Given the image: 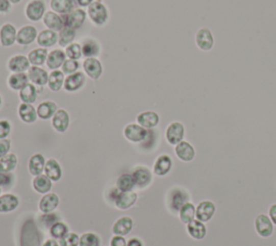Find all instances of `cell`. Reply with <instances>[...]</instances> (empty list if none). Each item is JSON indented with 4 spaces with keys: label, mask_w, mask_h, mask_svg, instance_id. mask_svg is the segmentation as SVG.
Listing matches in <instances>:
<instances>
[{
    "label": "cell",
    "mask_w": 276,
    "mask_h": 246,
    "mask_svg": "<svg viewBox=\"0 0 276 246\" xmlns=\"http://www.w3.org/2000/svg\"><path fill=\"white\" fill-rule=\"evenodd\" d=\"M187 202H191V198L184 188L173 187L169 189V191L166 194V206L168 212L172 213L174 216H178L179 210Z\"/></svg>",
    "instance_id": "6da1fadb"
},
{
    "label": "cell",
    "mask_w": 276,
    "mask_h": 246,
    "mask_svg": "<svg viewBox=\"0 0 276 246\" xmlns=\"http://www.w3.org/2000/svg\"><path fill=\"white\" fill-rule=\"evenodd\" d=\"M41 234L34 219L28 218L24 222L21 230V246H42Z\"/></svg>",
    "instance_id": "7a4b0ae2"
},
{
    "label": "cell",
    "mask_w": 276,
    "mask_h": 246,
    "mask_svg": "<svg viewBox=\"0 0 276 246\" xmlns=\"http://www.w3.org/2000/svg\"><path fill=\"white\" fill-rule=\"evenodd\" d=\"M88 16L91 22L96 26H104L109 20V11L102 0H94L88 7Z\"/></svg>",
    "instance_id": "3957f363"
},
{
    "label": "cell",
    "mask_w": 276,
    "mask_h": 246,
    "mask_svg": "<svg viewBox=\"0 0 276 246\" xmlns=\"http://www.w3.org/2000/svg\"><path fill=\"white\" fill-rule=\"evenodd\" d=\"M255 229L257 233H258L263 239H270L272 235L276 239L275 226L270 219L268 214H259L256 217Z\"/></svg>",
    "instance_id": "277c9868"
},
{
    "label": "cell",
    "mask_w": 276,
    "mask_h": 246,
    "mask_svg": "<svg viewBox=\"0 0 276 246\" xmlns=\"http://www.w3.org/2000/svg\"><path fill=\"white\" fill-rule=\"evenodd\" d=\"M186 136V128L184 123L180 121L170 122L165 131V137L167 143L172 146H176L183 141Z\"/></svg>",
    "instance_id": "5b68a950"
},
{
    "label": "cell",
    "mask_w": 276,
    "mask_h": 246,
    "mask_svg": "<svg viewBox=\"0 0 276 246\" xmlns=\"http://www.w3.org/2000/svg\"><path fill=\"white\" fill-rule=\"evenodd\" d=\"M46 12L44 0H31L25 7V15L32 22H39Z\"/></svg>",
    "instance_id": "8992f818"
},
{
    "label": "cell",
    "mask_w": 276,
    "mask_h": 246,
    "mask_svg": "<svg viewBox=\"0 0 276 246\" xmlns=\"http://www.w3.org/2000/svg\"><path fill=\"white\" fill-rule=\"evenodd\" d=\"M124 137L131 141V143H141L145 141L149 135V132L147 129L142 128L138 123H130L123 131Z\"/></svg>",
    "instance_id": "52a82bcc"
},
{
    "label": "cell",
    "mask_w": 276,
    "mask_h": 246,
    "mask_svg": "<svg viewBox=\"0 0 276 246\" xmlns=\"http://www.w3.org/2000/svg\"><path fill=\"white\" fill-rule=\"evenodd\" d=\"M216 211H217V207L213 201H209V200L201 201L196 205L195 218L199 222L207 224L214 218Z\"/></svg>",
    "instance_id": "ba28073f"
},
{
    "label": "cell",
    "mask_w": 276,
    "mask_h": 246,
    "mask_svg": "<svg viewBox=\"0 0 276 246\" xmlns=\"http://www.w3.org/2000/svg\"><path fill=\"white\" fill-rule=\"evenodd\" d=\"M175 155L182 162L189 163L194 161L196 150L191 143H189L187 140H183L175 146Z\"/></svg>",
    "instance_id": "9c48e42d"
},
{
    "label": "cell",
    "mask_w": 276,
    "mask_h": 246,
    "mask_svg": "<svg viewBox=\"0 0 276 246\" xmlns=\"http://www.w3.org/2000/svg\"><path fill=\"white\" fill-rule=\"evenodd\" d=\"M87 16L88 13L85 12L82 8H74L68 14L63 15V18L65 26H69L77 31L83 25L85 20H87Z\"/></svg>",
    "instance_id": "30bf717a"
},
{
    "label": "cell",
    "mask_w": 276,
    "mask_h": 246,
    "mask_svg": "<svg viewBox=\"0 0 276 246\" xmlns=\"http://www.w3.org/2000/svg\"><path fill=\"white\" fill-rule=\"evenodd\" d=\"M85 81H87L85 73H83L81 71H77L74 73L68 75L67 77L65 78L64 88L66 91L69 92V93L77 92L84 87Z\"/></svg>",
    "instance_id": "8fae6325"
},
{
    "label": "cell",
    "mask_w": 276,
    "mask_h": 246,
    "mask_svg": "<svg viewBox=\"0 0 276 246\" xmlns=\"http://www.w3.org/2000/svg\"><path fill=\"white\" fill-rule=\"evenodd\" d=\"M195 42L199 50L211 51L215 44V39L212 32L208 28H201L195 35Z\"/></svg>",
    "instance_id": "7c38bea8"
},
{
    "label": "cell",
    "mask_w": 276,
    "mask_h": 246,
    "mask_svg": "<svg viewBox=\"0 0 276 246\" xmlns=\"http://www.w3.org/2000/svg\"><path fill=\"white\" fill-rule=\"evenodd\" d=\"M174 166L173 159L168 155H161L157 158L154 164V173L159 177H164L168 175Z\"/></svg>",
    "instance_id": "4fadbf2b"
},
{
    "label": "cell",
    "mask_w": 276,
    "mask_h": 246,
    "mask_svg": "<svg viewBox=\"0 0 276 246\" xmlns=\"http://www.w3.org/2000/svg\"><path fill=\"white\" fill-rule=\"evenodd\" d=\"M37 28L33 25H25L17 31L16 42L20 45H28L37 40Z\"/></svg>",
    "instance_id": "5bb4252c"
},
{
    "label": "cell",
    "mask_w": 276,
    "mask_h": 246,
    "mask_svg": "<svg viewBox=\"0 0 276 246\" xmlns=\"http://www.w3.org/2000/svg\"><path fill=\"white\" fill-rule=\"evenodd\" d=\"M132 176L134 178L135 185L140 189L147 188L148 186H150L152 181H154V175H152L150 169L146 166L136 167Z\"/></svg>",
    "instance_id": "9a60e30c"
},
{
    "label": "cell",
    "mask_w": 276,
    "mask_h": 246,
    "mask_svg": "<svg viewBox=\"0 0 276 246\" xmlns=\"http://www.w3.org/2000/svg\"><path fill=\"white\" fill-rule=\"evenodd\" d=\"M84 73L93 80H97L103 73V65L96 58L85 59L82 63Z\"/></svg>",
    "instance_id": "2e32d148"
},
{
    "label": "cell",
    "mask_w": 276,
    "mask_h": 246,
    "mask_svg": "<svg viewBox=\"0 0 276 246\" xmlns=\"http://www.w3.org/2000/svg\"><path fill=\"white\" fill-rule=\"evenodd\" d=\"M17 31L14 25L10 23H5L0 27V43L5 48L12 46L16 42Z\"/></svg>",
    "instance_id": "e0dca14e"
},
{
    "label": "cell",
    "mask_w": 276,
    "mask_h": 246,
    "mask_svg": "<svg viewBox=\"0 0 276 246\" xmlns=\"http://www.w3.org/2000/svg\"><path fill=\"white\" fill-rule=\"evenodd\" d=\"M186 229H187L188 234L191 236L193 240H196V241L204 240L208 232L206 224L197 220L196 218L193 219L192 222H190L189 224H187Z\"/></svg>",
    "instance_id": "ac0fdd59"
},
{
    "label": "cell",
    "mask_w": 276,
    "mask_h": 246,
    "mask_svg": "<svg viewBox=\"0 0 276 246\" xmlns=\"http://www.w3.org/2000/svg\"><path fill=\"white\" fill-rule=\"evenodd\" d=\"M8 68L11 72H26L31 68V63L27 56L16 54L9 59Z\"/></svg>",
    "instance_id": "d6986e66"
},
{
    "label": "cell",
    "mask_w": 276,
    "mask_h": 246,
    "mask_svg": "<svg viewBox=\"0 0 276 246\" xmlns=\"http://www.w3.org/2000/svg\"><path fill=\"white\" fill-rule=\"evenodd\" d=\"M27 76L31 83L39 87L45 86L47 84V80H49L47 71L44 68H41L40 66H31V68L27 71Z\"/></svg>",
    "instance_id": "ffe728a7"
},
{
    "label": "cell",
    "mask_w": 276,
    "mask_h": 246,
    "mask_svg": "<svg viewBox=\"0 0 276 246\" xmlns=\"http://www.w3.org/2000/svg\"><path fill=\"white\" fill-rule=\"evenodd\" d=\"M42 21H43V24L46 26L47 30H51L54 32H60L65 27L63 15L56 13L52 10L45 12Z\"/></svg>",
    "instance_id": "44dd1931"
},
{
    "label": "cell",
    "mask_w": 276,
    "mask_h": 246,
    "mask_svg": "<svg viewBox=\"0 0 276 246\" xmlns=\"http://www.w3.org/2000/svg\"><path fill=\"white\" fill-rule=\"evenodd\" d=\"M69 123V113L65 109H59L52 118V127L56 132H59V133H65V132L68 130Z\"/></svg>",
    "instance_id": "7402d4cb"
},
{
    "label": "cell",
    "mask_w": 276,
    "mask_h": 246,
    "mask_svg": "<svg viewBox=\"0 0 276 246\" xmlns=\"http://www.w3.org/2000/svg\"><path fill=\"white\" fill-rule=\"evenodd\" d=\"M137 123L147 130L155 129L159 126L160 116L158 112L152 110L142 111L137 116Z\"/></svg>",
    "instance_id": "603a6c76"
},
{
    "label": "cell",
    "mask_w": 276,
    "mask_h": 246,
    "mask_svg": "<svg viewBox=\"0 0 276 246\" xmlns=\"http://www.w3.org/2000/svg\"><path fill=\"white\" fill-rule=\"evenodd\" d=\"M60 198L56 193H46L44 194L39 202V210L43 214L53 213L59 207Z\"/></svg>",
    "instance_id": "cb8c5ba5"
},
{
    "label": "cell",
    "mask_w": 276,
    "mask_h": 246,
    "mask_svg": "<svg viewBox=\"0 0 276 246\" xmlns=\"http://www.w3.org/2000/svg\"><path fill=\"white\" fill-rule=\"evenodd\" d=\"M59 42V34H56V32L51 31V30H43L39 34H38L37 37V43L40 48H51V46L55 45Z\"/></svg>",
    "instance_id": "d4e9b609"
},
{
    "label": "cell",
    "mask_w": 276,
    "mask_h": 246,
    "mask_svg": "<svg viewBox=\"0 0 276 246\" xmlns=\"http://www.w3.org/2000/svg\"><path fill=\"white\" fill-rule=\"evenodd\" d=\"M66 59H67V56H66L65 51L61 49H55V50L50 51L49 54H47L45 64L49 69L56 70L62 67Z\"/></svg>",
    "instance_id": "484cf974"
},
{
    "label": "cell",
    "mask_w": 276,
    "mask_h": 246,
    "mask_svg": "<svg viewBox=\"0 0 276 246\" xmlns=\"http://www.w3.org/2000/svg\"><path fill=\"white\" fill-rule=\"evenodd\" d=\"M137 201V193L134 191L119 192L115 199V204L119 210H129Z\"/></svg>",
    "instance_id": "4316f807"
},
{
    "label": "cell",
    "mask_w": 276,
    "mask_h": 246,
    "mask_svg": "<svg viewBox=\"0 0 276 246\" xmlns=\"http://www.w3.org/2000/svg\"><path fill=\"white\" fill-rule=\"evenodd\" d=\"M82 55L85 59L96 58L101 54V45L97 40H95L94 38H85L82 44Z\"/></svg>",
    "instance_id": "83f0119b"
},
{
    "label": "cell",
    "mask_w": 276,
    "mask_h": 246,
    "mask_svg": "<svg viewBox=\"0 0 276 246\" xmlns=\"http://www.w3.org/2000/svg\"><path fill=\"white\" fill-rule=\"evenodd\" d=\"M18 205H20V200L15 194L6 193L0 195V213H10L15 211Z\"/></svg>",
    "instance_id": "f1b7e54d"
},
{
    "label": "cell",
    "mask_w": 276,
    "mask_h": 246,
    "mask_svg": "<svg viewBox=\"0 0 276 246\" xmlns=\"http://www.w3.org/2000/svg\"><path fill=\"white\" fill-rule=\"evenodd\" d=\"M28 83H30V79L25 72H12L8 78V86L13 91L20 92Z\"/></svg>",
    "instance_id": "f546056e"
},
{
    "label": "cell",
    "mask_w": 276,
    "mask_h": 246,
    "mask_svg": "<svg viewBox=\"0 0 276 246\" xmlns=\"http://www.w3.org/2000/svg\"><path fill=\"white\" fill-rule=\"evenodd\" d=\"M18 117L27 125H32V123L36 122L38 115H37V109L33 106V104H26L22 103L20 106H18Z\"/></svg>",
    "instance_id": "4dcf8cb0"
},
{
    "label": "cell",
    "mask_w": 276,
    "mask_h": 246,
    "mask_svg": "<svg viewBox=\"0 0 276 246\" xmlns=\"http://www.w3.org/2000/svg\"><path fill=\"white\" fill-rule=\"evenodd\" d=\"M133 226H134V222H133L131 217L123 216L113 225L112 232L115 233V235L124 236L132 231Z\"/></svg>",
    "instance_id": "1f68e13d"
},
{
    "label": "cell",
    "mask_w": 276,
    "mask_h": 246,
    "mask_svg": "<svg viewBox=\"0 0 276 246\" xmlns=\"http://www.w3.org/2000/svg\"><path fill=\"white\" fill-rule=\"evenodd\" d=\"M58 105L52 101H44L39 104L37 107V115L38 118L41 120H49L53 118L55 112L58 111Z\"/></svg>",
    "instance_id": "d6a6232c"
},
{
    "label": "cell",
    "mask_w": 276,
    "mask_h": 246,
    "mask_svg": "<svg viewBox=\"0 0 276 246\" xmlns=\"http://www.w3.org/2000/svg\"><path fill=\"white\" fill-rule=\"evenodd\" d=\"M46 161L41 154H35L31 157L30 162H28V169L30 173L34 176H39L44 172Z\"/></svg>",
    "instance_id": "836d02e7"
},
{
    "label": "cell",
    "mask_w": 276,
    "mask_h": 246,
    "mask_svg": "<svg viewBox=\"0 0 276 246\" xmlns=\"http://www.w3.org/2000/svg\"><path fill=\"white\" fill-rule=\"evenodd\" d=\"M44 174L52 182H59L62 177V167L55 159H49L46 161L44 167Z\"/></svg>",
    "instance_id": "e575fe53"
},
{
    "label": "cell",
    "mask_w": 276,
    "mask_h": 246,
    "mask_svg": "<svg viewBox=\"0 0 276 246\" xmlns=\"http://www.w3.org/2000/svg\"><path fill=\"white\" fill-rule=\"evenodd\" d=\"M195 211H196V206L194 203L192 202L185 203L178 213V218L180 223H183L184 225L187 226V224L195 219Z\"/></svg>",
    "instance_id": "d590c367"
},
{
    "label": "cell",
    "mask_w": 276,
    "mask_h": 246,
    "mask_svg": "<svg viewBox=\"0 0 276 246\" xmlns=\"http://www.w3.org/2000/svg\"><path fill=\"white\" fill-rule=\"evenodd\" d=\"M33 187L38 193L46 194L52 189V181L45 174L36 176L33 181Z\"/></svg>",
    "instance_id": "8d00e7d4"
},
{
    "label": "cell",
    "mask_w": 276,
    "mask_h": 246,
    "mask_svg": "<svg viewBox=\"0 0 276 246\" xmlns=\"http://www.w3.org/2000/svg\"><path fill=\"white\" fill-rule=\"evenodd\" d=\"M65 82V73L60 70H52L49 75V80H47V87L53 92H59L63 87Z\"/></svg>",
    "instance_id": "74e56055"
},
{
    "label": "cell",
    "mask_w": 276,
    "mask_h": 246,
    "mask_svg": "<svg viewBox=\"0 0 276 246\" xmlns=\"http://www.w3.org/2000/svg\"><path fill=\"white\" fill-rule=\"evenodd\" d=\"M50 8L52 11L59 13L61 15H66L71 12L76 8L71 0H51Z\"/></svg>",
    "instance_id": "f35d334b"
},
{
    "label": "cell",
    "mask_w": 276,
    "mask_h": 246,
    "mask_svg": "<svg viewBox=\"0 0 276 246\" xmlns=\"http://www.w3.org/2000/svg\"><path fill=\"white\" fill-rule=\"evenodd\" d=\"M47 50L45 48H38L34 49L28 54V60H30L31 65L33 66H42L46 63L47 58Z\"/></svg>",
    "instance_id": "ab89813d"
},
{
    "label": "cell",
    "mask_w": 276,
    "mask_h": 246,
    "mask_svg": "<svg viewBox=\"0 0 276 246\" xmlns=\"http://www.w3.org/2000/svg\"><path fill=\"white\" fill-rule=\"evenodd\" d=\"M17 166V157L14 154H8L0 159V173H11Z\"/></svg>",
    "instance_id": "60d3db41"
},
{
    "label": "cell",
    "mask_w": 276,
    "mask_h": 246,
    "mask_svg": "<svg viewBox=\"0 0 276 246\" xmlns=\"http://www.w3.org/2000/svg\"><path fill=\"white\" fill-rule=\"evenodd\" d=\"M21 101L26 104H34L37 101L38 97V90L36 88L35 84L33 83H28L27 86L20 91V94H18Z\"/></svg>",
    "instance_id": "b9f144b4"
},
{
    "label": "cell",
    "mask_w": 276,
    "mask_h": 246,
    "mask_svg": "<svg viewBox=\"0 0 276 246\" xmlns=\"http://www.w3.org/2000/svg\"><path fill=\"white\" fill-rule=\"evenodd\" d=\"M76 38V30L69 27V26H65L62 31L59 32V44L61 46H68L71 44Z\"/></svg>",
    "instance_id": "7bdbcfd3"
},
{
    "label": "cell",
    "mask_w": 276,
    "mask_h": 246,
    "mask_svg": "<svg viewBox=\"0 0 276 246\" xmlns=\"http://www.w3.org/2000/svg\"><path fill=\"white\" fill-rule=\"evenodd\" d=\"M134 178L130 174H123L121 175L117 181V188L121 192H128L133 191V189L135 187Z\"/></svg>",
    "instance_id": "ee69618b"
},
{
    "label": "cell",
    "mask_w": 276,
    "mask_h": 246,
    "mask_svg": "<svg viewBox=\"0 0 276 246\" xmlns=\"http://www.w3.org/2000/svg\"><path fill=\"white\" fill-rule=\"evenodd\" d=\"M68 232H69L68 226L62 222L55 223L50 228V234L54 239H62Z\"/></svg>",
    "instance_id": "f6af8a7d"
},
{
    "label": "cell",
    "mask_w": 276,
    "mask_h": 246,
    "mask_svg": "<svg viewBox=\"0 0 276 246\" xmlns=\"http://www.w3.org/2000/svg\"><path fill=\"white\" fill-rule=\"evenodd\" d=\"M79 246H101V239L96 233L87 232L80 236Z\"/></svg>",
    "instance_id": "bcb514c9"
},
{
    "label": "cell",
    "mask_w": 276,
    "mask_h": 246,
    "mask_svg": "<svg viewBox=\"0 0 276 246\" xmlns=\"http://www.w3.org/2000/svg\"><path fill=\"white\" fill-rule=\"evenodd\" d=\"M65 54L67 56V59L78 61L82 58V48L81 44L78 42H72L68 46L65 48Z\"/></svg>",
    "instance_id": "7dc6e473"
},
{
    "label": "cell",
    "mask_w": 276,
    "mask_h": 246,
    "mask_svg": "<svg viewBox=\"0 0 276 246\" xmlns=\"http://www.w3.org/2000/svg\"><path fill=\"white\" fill-rule=\"evenodd\" d=\"M80 236L77 233L68 232L64 238L60 239V246H79Z\"/></svg>",
    "instance_id": "c3c4849f"
},
{
    "label": "cell",
    "mask_w": 276,
    "mask_h": 246,
    "mask_svg": "<svg viewBox=\"0 0 276 246\" xmlns=\"http://www.w3.org/2000/svg\"><path fill=\"white\" fill-rule=\"evenodd\" d=\"M79 67H80L79 61L66 59V61L64 62L63 66H62V71L65 75H71V73L77 72L78 69H79Z\"/></svg>",
    "instance_id": "681fc988"
},
{
    "label": "cell",
    "mask_w": 276,
    "mask_h": 246,
    "mask_svg": "<svg viewBox=\"0 0 276 246\" xmlns=\"http://www.w3.org/2000/svg\"><path fill=\"white\" fill-rule=\"evenodd\" d=\"M11 129V123L8 120H0V139H5L10 135Z\"/></svg>",
    "instance_id": "f907efd6"
},
{
    "label": "cell",
    "mask_w": 276,
    "mask_h": 246,
    "mask_svg": "<svg viewBox=\"0 0 276 246\" xmlns=\"http://www.w3.org/2000/svg\"><path fill=\"white\" fill-rule=\"evenodd\" d=\"M14 183V175L11 173H0V187H11Z\"/></svg>",
    "instance_id": "816d5d0a"
},
{
    "label": "cell",
    "mask_w": 276,
    "mask_h": 246,
    "mask_svg": "<svg viewBox=\"0 0 276 246\" xmlns=\"http://www.w3.org/2000/svg\"><path fill=\"white\" fill-rule=\"evenodd\" d=\"M11 149V140L5 138L0 139V159L9 154V151Z\"/></svg>",
    "instance_id": "f5cc1de1"
},
{
    "label": "cell",
    "mask_w": 276,
    "mask_h": 246,
    "mask_svg": "<svg viewBox=\"0 0 276 246\" xmlns=\"http://www.w3.org/2000/svg\"><path fill=\"white\" fill-rule=\"evenodd\" d=\"M110 246H128V242L121 235H115L110 241Z\"/></svg>",
    "instance_id": "db71d44e"
},
{
    "label": "cell",
    "mask_w": 276,
    "mask_h": 246,
    "mask_svg": "<svg viewBox=\"0 0 276 246\" xmlns=\"http://www.w3.org/2000/svg\"><path fill=\"white\" fill-rule=\"evenodd\" d=\"M10 0H0V13H8L11 10Z\"/></svg>",
    "instance_id": "11a10c76"
},
{
    "label": "cell",
    "mask_w": 276,
    "mask_h": 246,
    "mask_svg": "<svg viewBox=\"0 0 276 246\" xmlns=\"http://www.w3.org/2000/svg\"><path fill=\"white\" fill-rule=\"evenodd\" d=\"M268 215L270 217V219L272 220V223L274 224V226L276 227V203H274L270 206Z\"/></svg>",
    "instance_id": "9f6ffc18"
},
{
    "label": "cell",
    "mask_w": 276,
    "mask_h": 246,
    "mask_svg": "<svg viewBox=\"0 0 276 246\" xmlns=\"http://www.w3.org/2000/svg\"><path fill=\"white\" fill-rule=\"evenodd\" d=\"M128 246H144V243L138 238H133L128 242Z\"/></svg>",
    "instance_id": "6f0895ef"
},
{
    "label": "cell",
    "mask_w": 276,
    "mask_h": 246,
    "mask_svg": "<svg viewBox=\"0 0 276 246\" xmlns=\"http://www.w3.org/2000/svg\"><path fill=\"white\" fill-rule=\"evenodd\" d=\"M93 2H94V0H77V4H78L79 7L87 8V7H89Z\"/></svg>",
    "instance_id": "680465c9"
},
{
    "label": "cell",
    "mask_w": 276,
    "mask_h": 246,
    "mask_svg": "<svg viewBox=\"0 0 276 246\" xmlns=\"http://www.w3.org/2000/svg\"><path fill=\"white\" fill-rule=\"evenodd\" d=\"M42 246H60V244L56 242V240L54 239H51V240H47L43 243Z\"/></svg>",
    "instance_id": "91938a15"
},
{
    "label": "cell",
    "mask_w": 276,
    "mask_h": 246,
    "mask_svg": "<svg viewBox=\"0 0 276 246\" xmlns=\"http://www.w3.org/2000/svg\"><path fill=\"white\" fill-rule=\"evenodd\" d=\"M22 2V0H10V3L12 5H17V4H20Z\"/></svg>",
    "instance_id": "94428289"
},
{
    "label": "cell",
    "mask_w": 276,
    "mask_h": 246,
    "mask_svg": "<svg viewBox=\"0 0 276 246\" xmlns=\"http://www.w3.org/2000/svg\"><path fill=\"white\" fill-rule=\"evenodd\" d=\"M2 105H3V97L0 95V107H2Z\"/></svg>",
    "instance_id": "6125c7cd"
},
{
    "label": "cell",
    "mask_w": 276,
    "mask_h": 246,
    "mask_svg": "<svg viewBox=\"0 0 276 246\" xmlns=\"http://www.w3.org/2000/svg\"><path fill=\"white\" fill-rule=\"evenodd\" d=\"M0 194H2V187H0Z\"/></svg>",
    "instance_id": "be15d7a7"
}]
</instances>
